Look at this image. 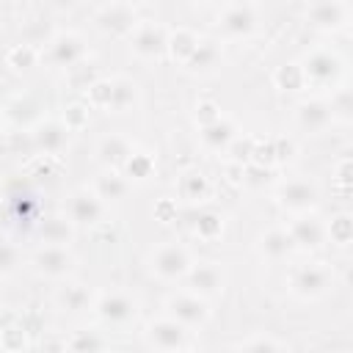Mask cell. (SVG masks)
Masks as SVG:
<instances>
[{
    "instance_id": "cell-40",
    "label": "cell",
    "mask_w": 353,
    "mask_h": 353,
    "mask_svg": "<svg viewBox=\"0 0 353 353\" xmlns=\"http://www.w3.org/2000/svg\"><path fill=\"white\" fill-rule=\"evenodd\" d=\"M19 268V248L8 240H0V276L14 273Z\"/></svg>"
},
{
    "instance_id": "cell-45",
    "label": "cell",
    "mask_w": 353,
    "mask_h": 353,
    "mask_svg": "<svg viewBox=\"0 0 353 353\" xmlns=\"http://www.w3.org/2000/svg\"><path fill=\"white\" fill-rule=\"evenodd\" d=\"M196 3H204V6H215V3H223V0H196Z\"/></svg>"
},
{
    "instance_id": "cell-44",
    "label": "cell",
    "mask_w": 353,
    "mask_h": 353,
    "mask_svg": "<svg viewBox=\"0 0 353 353\" xmlns=\"http://www.w3.org/2000/svg\"><path fill=\"white\" fill-rule=\"evenodd\" d=\"M77 3H80V0H47V6L55 8V11H72Z\"/></svg>"
},
{
    "instance_id": "cell-23",
    "label": "cell",
    "mask_w": 353,
    "mask_h": 353,
    "mask_svg": "<svg viewBox=\"0 0 353 353\" xmlns=\"http://www.w3.org/2000/svg\"><path fill=\"white\" fill-rule=\"evenodd\" d=\"M135 152V143L127 138V135H105L102 141H99V146H97V157L108 165V168H119L121 171V165L127 163V157Z\"/></svg>"
},
{
    "instance_id": "cell-42",
    "label": "cell",
    "mask_w": 353,
    "mask_h": 353,
    "mask_svg": "<svg viewBox=\"0 0 353 353\" xmlns=\"http://www.w3.org/2000/svg\"><path fill=\"white\" fill-rule=\"evenodd\" d=\"M218 116H221V110H218V105H215V102L201 99V102L196 105V121H199V127H204V124L215 121Z\"/></svg>"
},
{
    "instance_id": "cell-34",
    "label": "cell",
    "mask_w": 353,
    "mask_h": 353,
    "mask_svg": "<svg viewBox=\"0 0 353 353\" xmlns=\"http://www.w3.org/2000/svg\"><path fill=\"white\" fill-rule=\"evenodd\" d=\"M108 345L110 342L99 331H74V336L63 342V347L69 350H105Z\"/></svg>"
},
{
    "instance_id": "cell-31",
    "label": "cell",
    "mask_w": 353,
    "mask_h": 353,
    "mask_svg": "<svg viewBox=\"0 0 353 353\" xmlns=\"http://www.w3.org/2000/svg\"><path fill=\"white\" fill-rule=\"evenodd\" d=\"M325 234H328V240L331 243H336V245H350V240H353V218L347 215V212H339V215H334L328 223H325Z\"/></svg>"
},
{
    "instance_id": "cell-11",
    "label": "cell",
    "mask_w": 353,
    "mask_h": 353,
    "mask_svg": "<svg viewBox=\"0 0 353 353\" xmlns=\"http://www.w3.org/2000/svg\"><path fill=\"white\" fill-rule=\"evenodd\" d=\"M287 232L295 243V251H320L328 240L325 234V221L317 218L312 210L309 212H298L290 223H287Z\"/></svg>"
},
{
    "instance_id": "cell-1",
    "label": "cell",
    "mask_w": 353,
    "mask_h": 353,
    "mask_svg": "<svg viewBox=\"0 0 353 353\" xmlns=\"http://www.w3.org/2000/svg\"><path fill=\"white\" fill-rule=\"evenodd\" d=\"M287 287L301 301H317L334 290V270L325 262H298L287 273Z\"/></svg>"
},
{
    "instance_id": "cell-20",
    "label": "cell",
    "mask_w": 353,
    "mask_h": 353,
    "mask_svg": "<svg viewBox=\"0 0 353 353\" xmlns=\"http://www.w3.org/2000/svg\"><path fill=\"white\" fill-rule=\"evenodd\" d=\"M130 188H132V182H130L119 168H108V165H105V168L94 176V182H91V190H94L105 204H113V201L127 199Z\"/></svg>"
},
{
    "instance_id": "cell-21",
    "label": "cell",
    "mask_w": 353,
    "mask_h": 353,
    "mask_svg": "<svg viewBox=\"0 0 353 353\" xmlns=\"http://www.w3.org/2000/svg\"><path fill=\"white\" fill-rule=\"evenodd\" d=\"M199 132H201V146H204V149H210V152H226V149H229V143L240 135L237 124H234L229 116H223V113H221L215 121H210V124L199 127Z\"/></svg>"
},
{
    "instance_id": "cell-3",
    "label": "cell",
    "mask_w": 353,
    "mask_h": 353,
    "mask_svg": "<svg viewBox=\"0 0 353 353\" xmlns=\"http://www.w3.org/2000/svg\"><path fill=\"white\" fill-rule=\"evenodd\" d=\"M276 204L292 215L298 212H309L317 207L320 201V188L317 182H312L309 176H292V179H284L276 185Z\"/></svg>"
},
{
    "instance_id": "cell-6",
    "label": "cell",
    "mask_w": 353,
    "mask_h": 353,
    "mask_svg": "<svg viewBox=\"0 0 353 353\" xmlns=\"http://www.w3.org/2000/svg\"><path fill=\"white\" fill-rule=\"evenodd\" d=\"M127 39H130L132 55L141 61H157L168 50V30L152 19H138V25L132 28V33Z\"/></svg>"
},
{
    "instance_id": "cell-13",
    "label": "cell",
    "mask_w": 353,
    "mask_h": 353,
    "mask_svg": "<svg viewBox=\"0 0 353 353\" xmlns=\"http://www.w3.org/2000/svg\"><path fill=\"white\" fill-rule=\"evenodd\" d=\"M185 281H188V290L201 295V298H215L223 292L226 287V270L221 268V262H193L190 270L185 273Z\"/></svg>"
},
{
    "instance_id": "cell-30",
    "label": "cell",
    "mask_w": 353,
    "mask_h": 353,
    "mask_svg": "<svg viewBox=\"0 0 353 353\" xmlns=\"http://www.w3.org/2000/svg\"><path fill=\"white\" fill-rule=\"evenodd\" d=\"M152 171H154V157H152L149 152H141V149H135V152L127 157V163L121 165V174H124L130 182H143V179L152 176Z\"/></svg>"
},
{
    "instance_id": "cell-9",
    "label": "cell",
    "mask_w": 353,
    "mask_h": 353,
    "mask_svg": "<svg viewBox=\"0 0 353 353\" xmlns=\"http://www.w3.org/2000/svg\"><path fill=\"white\" fill-rule=\"evenodd\" d=\"M63 212H66V218H69L74 226H88V229H94V226L105 223L108 204H105L91 188H77V190L69 196Z\"/></svg>"
},
{
    "instance_id": "cell-22",
    "label": "cell",
    "mask_w": 353,
    "mask_h": 353,
    "mask_svg": "<svg viewBox=\"0 0 353 353\" xmlns=\"http://www.w3.org/2000/svg\"><path fill=\"white\" fill-rule=\"evenodd\" d=\"M55 303L61 312H69V314H80V312H88L94 306V295L85 284L80 281H66L63 287H58L55 292Z\"/></svg>"
},
{
    "instance_id": "cell-5",
    "label": "cell",
    "mask_w": 353,
    "mask_h": 353,
    "mask_svg": "<svg viewBox=\"0 0 353 353\" xmlns=\"http://www.w3.org/2000/svg\"><path fill=\"white\" fill-rule=\"evenodd\" d=\"M94 25L105 36L127 39L132 33V28L138 25V14H135L132 0H110L108 6H102L94 14Z\"/></svg>"
},
{
    "instance_id": "cell-29",
    "label": "cell",
    "mask_w": 353,
    "mask_h": 353,
    "mask_svg": "<svg viewBox=\"0 0 353 353\" xmlns=\"http://www.w3.org/2000/svg\"><path fill=\"white\" fill-rule=\"evenodd\" d=\"M199 39H201V36H196L193 30H188V28H176V30L168 33V50H165V52H168L174 61L185 63V61L190 58V52L196 50Z\"/></svg>"
},
{
    "instance_id": "cell-39",
    "label": "cell",
    "mask_w": 353,
    "mask_h": 353,
    "mask_svg": "<svg viewBox=\"0 0 353 353\" xmlns=\"http://www.w3.org/2000/svg\"><path fill=\"white\" fill-rule=\"evenodd\" d=\"M328 105H331L334 119L347 121V119H350V110H353V97H350V88H336V91L331 94Z\"/></svg>"
},
{
    "instance_id": "cell-36",
    "label": "cell",
    "mask_w": 353,
    "mask_h": 353,
    "mask_svg": "<svg viewBox=\"0 0 353 353\" xmlns=\"http://www.w3.org/2000/svg\"><path fill=\"white\" fill-rule=\"evenodd\" d=\"M276 85L284 88V91H298V88H303L306 80H303L301 66H298V63H284V66H279V72H276Z\"/></svg>"
},
{
    "instance_id": "cell-24",
    "label": "cell",
    "mask_w": 353,
    "mask_h": 353,
    "mask_svg": "<svg viewBox=\"0 0 353 353\" xmlns=\"http://www.w3.org/2000/svg\"><path fill=\"white\" fill-rule=\"evenodd\" d=\"M74 223L63 215H47L41 223H39V240L41 243H55V245H69L72 237H74Z\"/></svg>"
},
{
    "instance_id": "cell-28",
    "label": "cell",
    "mask_w": 353,
    "mask_h": 353,
    "mask_svg": "<svg viewBox=\"0 0 353 353\" xmlns=\"http://www.w3.org/2000/svg\"><path fill=\"white\" fill-rule=\"evenodd\" d=\"M210 190H212V185H210V179H207L201 171H185V174L179 176V196H182L185 201L199 204V201L210 199Z\"/></svg>"
},
{
    "instance_id": "cell-43",
    "label": "cell",
    "mask_w": 353,
    "mask_h": 353,
    "mask_svg": "<svg viewBox=\"0 0 353 353\" xmlns=\"http://www.w3.org/2000/svg\"><path fill=\"white\" fill-rule=\"evenodd\" d=\"M292 152H295L292 141H287V138H276V141H273V154H276V163H279V160L292 157Z\"/></svg>"
},
{
    "instance_id": "cell-8",
    "label": "cell",
    "mask_w": 353,
    "mask_h": 353,
    "mask_svg": "<svg viewBox=\"0 0 353 353\" xmlns=\"http://www.w3.org/2000/svg\"><path fill=\"white\" fill-rule=\"evenodd\" d=\"M165 314L171 320H176V323H182L185 328L196 331L210 320V306H207V298H201V295H196L190 290H182V292L168 295Z\"/></svg>"
},
{
    "instance_id": "cell-2",
    "label": "cell",
    "mask_w": 353,
    "mask_h": 353,
    "mask_svg": "<svg viewBox=\"0 0 353 353\" xmlns=\"http://www.w3.org/2000/svg\"><path fill=\"white\" fill-rule=\"evenodd\" d=\"M298 66H301V72H303L306 85H314V88H331V85H336L339 77H342V69H345L342 58H339L336 52L325 50V47L306 52V55L298 61Z\"/></svg>"
},
{
    "instance_id": "cell-37",
    "label": "cell",
    "mask_w": 353,
    "mask_h": 353,
    "mask_svg": "<svg viewBox=\"0 0 353 353\" xmlns=\"http://www.w3.org/2000/svg\"><path fill=\"white\" fill-rule=\"evenodd\" d=\"M234 347L240 350H284L287 342L270 336V334H256V336H248V339H240Z\"/></svg>"
},
{
    "instance_id": "cell-19",
    "label": "cell",
    "mask_w": 353,
    "mask_h": 353,
    "mask_svg": "<svg viewBox=\"0 0 353 353\" xmlns=\"http://www.w3.org/2000/svg\"><path fill=\"white\" fill-rule=\"evenodd\" d=\"M256 248L268 262H284L295 254V243H292L287 226H270L268 232H262L256 240Z\"/></svg>"
},
{
    "instance_id": "cell-26",
    "label": "cell",
    "mask_w": 353,
    "mask_h": 353,
    "mask_svg": "<svg viewBox=\"0 0 353 353\" xmlns=\"http://www.w3.org/2000/svg\"><path fill=\"white\" fill-rule=\"evenodd\" d=\"M3 119H8L17 130H30L36 121H39V105L33 97H14L6 110H3Z\"/></svg>"
},
{
    "instance_id": "cell-4",
    "label": "cell",
    "mask_w": 353,
    "mask_h": 353,
    "mask_svg": "<svg viewBox=\"0 0 353 353\" xmlns=\"http://www.w3.org/2000/svg\"><path fill=\"white\" fill-rule=\"evenodd\" d=\"M190 265H193V254L182 243H163L149 256L152 273L163 281H182Z\"/></svg>"
},
{
    "instance_id": "cell-17",
    "label": "cell",
    "mask_w": 353,
    "mask_h": 353,
    "mask_svg": "<svg viewBox=\"0 0 353 353\" xmlns=\"http://www.w3.org/2000/svg\"><path fill=\"white\" fill-rule=\"evenodd\" d=\"M69 132L72 130L63 121H36L30 130V138H33V146L39 154L55 157L69 146Z\"/></svg>"
},
{
    "instance_id": "cell-18",
    "label": "cell",
    "mask_w": 353,
    "mask_h": 353,
    "mask_svg": "<svg viewBox=\"0 0 353 353\" xmlns=\"http://www.w3.org/2000/svg\"><path fill=\"white\" fill-rule=\"evenodd\" d=\"M218 28L226 39H248L256 30V14L251 6L234 3V6L223 8V14L218 17Z\"/></svg>"
},
{
    "instance_id": "cell-15",
    "label": "cell",
    "mask_w": 353,
    "mask_h": 353,
    "mask_svg": "<svg viewBox=\"0 0 353 353\" xmlns=\"http://www.w3.org/2000/svg\"><path fill=\"white\" fill-rule=\"evenodd\" d=\"M306 22L314 30L334 33L347 25V6L345 0H312V6L306 8Z\"/></svg>"
},
{
    "instance_id": "cell-16",
    "label": "cell",
    "mask_w": 353,
    "mask_h": 353,
    "mask_svg": "<svg viewBox=\"0 0 353 353\" xmlns=\"http://www.w3.org/2000/svg\"><path fill=\"white\" fill-rule=\"evenodd\" d=\"M295 124L303 132H323V130H328L334 124V113H331L328 99H323V97L301 99L298 108H295Z\"/></svg>"
},
{
    "instance_id": "cell-14",
    "label": "cell",
    "mask_w": 353,
    "mask_h": 353,
    "mask_svg": "<svg viewBox=\"0 0 353 353\" xmlns=\"http://www.w3.org/2000/svg\"><path fill=\"white\" fill-rule=\"evenodd\" d=\"M44 58H47L52 66L69 69V66L85 61V41H83V36H77V33H72V30L55 33V36L47 41Z\"/></svg>"
},
{
    "instance_id": "cell-32",
    "label": "cell",
    "mask_w": 353,
    "mask_h": 353,
    "mask_svg": "<svg viewBox=\"0 0 353 353\" xmlns=\"http://www.w3.org/2000/svg\"><path fill=\"white\" fill-rule=\"evenodd\" d=\"M36 61H39V47H33L28 41L8 50V66L17 72H28L30 66H36Z\"/></svg>"
},
{
    "instance_id": "cell-35",
    "label": "cell",
    "mask_w": 353,
    "mask_h": 353,
    "mask_svg": "<svg viewBox=\"0 0 353 353\" xmlns=\"http://www.w3.org/2000/svg\"><path fill=\"white\" fill-rule=\"evenodd\" d=\"M193 232H196L201 240H215V237H221V232H223V221H221L218 212H199Z\"/></svg>"
},
{
    "instance_id": "cell-12",
    "label": "cell",
    "mask_w": 353,
    "mask_h": 353,
    "mask_svg": "<svg viewBox=\"0 0 353 353\" xmlns=\"http://www.w3.org/2000/svg\"><path fill=\"white\" fill-rule=\"evenodd\" d=\"M30 265L44 279H66L72 273V268H74V256H72L69 245L41 243V248L30 256Z\"/></svg>"
},
{
    "instance_id": "cell-25",
    "label": "cell",
    "mask_w": 353,
    "mask_h": 353,
    "mask_svg": "<svg viewBox=\"0 0 353 353\" xmlns=\"http://www.w3.org/2000/svg\"><path fill=\"white\" fill-rule=\"evenodd\" d=\"M138 105V85L119 74V77H110V102H108V110L113 113H127Z\"/></svg>"
},
{
    "instance_id": "cell-46",
    "label": "cell",
    "mask_w": 353,
    "mask_h": 353,
    "mask_svg": "<svg viewBox=\"0 0 353 353\" xmlns=\"http://www.w3.org/2000/svg\"><path fill=\"white\" fill-rule=\"evenodd\" d=\"M0 130H3V116H0Z\"/></svg>"
},
{
    "instance_id": "cell-27",
    "label": "cell",
    "mask_w": 353,
    "mask_h": 353,
    "mask_svg": "<svg viewBox=\"0 0 353 353\" xmlns=\"http://www.w3.org/2000/svg\"><path fill=\"white\" fill-rule=\"evenodd\" d=\"M218 61H221L218 44H215L212 39H199V44H196V50L190 52V58L185 61V66L193 69V72H210V69L218 66Z\"/></svg>"
},
{
    "instance_id": "cell-41",
    "label": "cell",
    "mask_w": 353,
    "mask_h": 353,
    "mask_svg": "<svg viewBox=\"0 0 353 353\" xmlns=\"http://www.w3.org/2000/svg\"><path fill=\"white\" fill-rule=\"evenodd\" d=\"M63 124L74 132V130H83L85 124H88V105H69L66 108V113H63Z\"/></svg>"
},
{
    "instance_id": "cell-7",
    "label": "cell",
    "mask_w": 353,
    "mask_h": 353,
    "mask_svg": "<svg viewBox=\"0 0 353 353\" xmlns=\"http://www.w3.org/2000/svg\"><path fill=\"white\" fill-rule=\"evenodd\" d=\"M94 314L105 323V325H113V328H121L127 323L135 320L138 314V303L132 295L121 292V290H110V292H99L94 298Z\"/></svg>"
},
{
    "instance_id": "cell-38",
    "label": "cell",
    "mask_w": 353,
    "mask_h": 353,
    "mask_svg": "<svg viewBox=\"0 0 353 353\" xmlns=\"http://www.w3.org/2000/svg\"><path fill=\"white\" fill-rule=\"evenodd\" d=\"M85 99H88V108H99V110H108V102H110V80H97L85 88Z\"/></svg>"
},
{
    "instance_id": "cell-10",
    "label": "cell",
    "mask_w": 353,
    "mask_h": 353,
    "mask_svg": "<svg viewBox=\"0 0 353 353\" xmlns=\"http://www.w3.org/2000/svg\"><path fill=\"white\" fill-rule=\"evenodd\" d=\"M143 339H146L149 347L165 350V353H171V350H188L193 345L190 342V328H185L182 323L171 320L168 314L160 317V320H152L146 325V331H143Z\"/></svg>"
},
{
    "instance_id": "cell-33",
    "label": "cell",
    "mask_w": 353,
    "mask_h": 353,
    "mask_svg": "<svg viewBox=\"0 0 353 353\" xmlns=\"http://www.w3.org/2000/svg\"><path fill=\"white\" fill-rule=\"evenodd\" d=\"M66 77H69L72 88H77V91H85L91 83H97V80H99L97 66H94L91 61H80V63L69 66V69H66Z\"/></svg>"
}]
</instances>
